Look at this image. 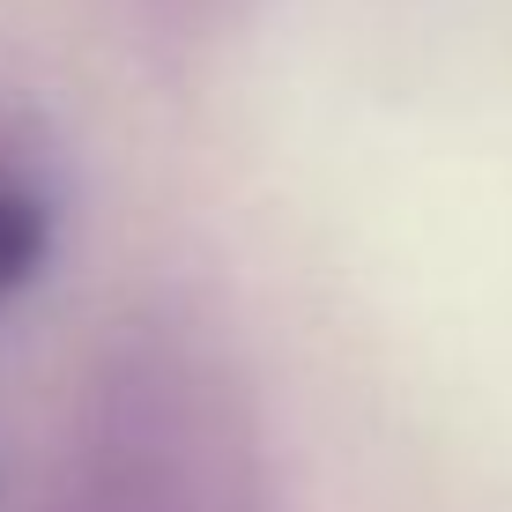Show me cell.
I'll use <instances>...</instances> for the list:
<instances>
[{
    "instance_id": "cell-1",
    "label": "cell",
    "mask_w": 512,
    "mask_h": 512,
    "mask_svg": "<svg viewBox=\"0 0 512 512\" xmlns=\"http://www.w3.org/2000/svg\"><path fill=\"white\" fill-rule=\"evenodd\" d=\"M45 512H260L231 401L201 394L179 364L97 386Z\"/></svg>"
}]
</instances>
